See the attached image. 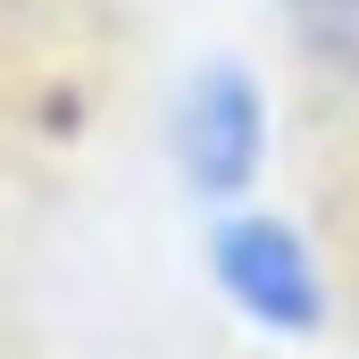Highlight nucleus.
Returning a JSON list of instances; mask_svg holds the SVG:
<instances>
[{"label":"nucleus","mask_w":359,"mask_h":359,"mask_svg":"<svg viewBox=\"0 0 359 359\" xmlns=\"http://www.w3.org/2000/svg\"><path fill=\"white\" fill-rule=\"evenodd\" d=\"M292 17H301L318 59H334V67L359 76V0H292Z\"/></svg>","instance_id":"3"},{"label":"nucleus","mask_w":359,"mask_h":359,"mask_svg":"<svg viewBox=\"0 0 359 359\" xmlns=\"http://www.w3.org/2000/svg\"><path fill=\"white\" fill-rule=\"evenodd\" d=\"M209 268L226 284V301H234L251 326H268V334H318V326H326L318 259H309V243H301L284 217L234 209V217L209 234Z\"/></svg>","instance_id":"1"},{"label":"nucleus","mask_w":359,"mask_h":359,"mask_svg":"<svg viewBox=\"0 0 359 359\" xmlns=\"http://www.w3.org/2000/svg\"><path fill=\"white\" fill-rule=\"evenodd\" d=\"M259 159H268V92L251 67H234V59H217V67H201L176 100V168L192 192H209V201H243L251 176H259Z\"/></svg>","instance_id":"2"}]
</instances>
